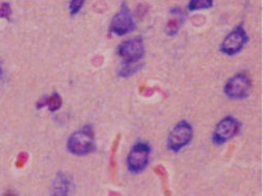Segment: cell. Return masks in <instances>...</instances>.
I'll return each instance as SVG.
<instances>
[{"mask_svg": "<svg viewBox=\"0 0 263 196\" xmlns=\"http://www.w3.org/2000/svg\"><path fill=\"white\" fill-rule=\"evenodd\" d=\"M142 66H143V64L138 62H123L118 74L120 77L123 78L131 77L134 74L138 72L142 68Z\"/></svg>", "mask_w": 263, "mask_h": 196, "instance_id": "8fae6325", "label": "cell"}, {"mask_svg": "<svg viewBox=\"0 0 263 196\" xmlns=\"http://www.w3.org/2000/svg\"><path fill=\"white\" fill-rule=\"evenodd\" d=\"M2 65H0V79H2Z\"/></svg>", "mask_w": 263, "mask_h": 196, "instance_id": "ac0fdd59", "label": "cell"}, {"mask_svg": "<svg viewBox=\"0 0 263 196\" xmlns=\"http://www.w3.org/2000/svg\"><path fill=\"white\" fill-rule=\"evenodd\" d=\"M151 156V147L148 143L138 142L130 149L126 158L127 169L134 174L143 172L149 165Z\"/></svg>", "mask_w": 263, "mask_h": 196, "instance_id": "7a4b0ae2", "label": "cell"}, {"mask_svg": "<svg viewBox=\"0 0 263 196\" xmlns=\"http://www.w3.org/2000/svg\"><path fill=\"white\" fill-rule=\"evenodd\" d=\"M10 13H12V10H10V6L8 2H4L0 6V18L4 19H10Z\"/></svg>", "mask_w": 263, "mask_h": 196, "instance_id": "9a60e30c", "label": "cell"}, {"mask_svg": "<svg viewBox=\"0 0 263 196\" xmlns=\"http://www.w3.org/2000/svg\"><path fill=\"white\" fill-rule=\"evenodd\" d=\"M62 106V98L58 92H54L52 96H48V107L50 112H54L58 110H60V107Z\"/></svg>", "mask_w": 263, "mask_h": 196, "instance_id": "4fadbf2b", "label": "cell"}, {"mask_svg": "<svg viewBox=\"0 0 263 196\" xmlns=\"http://www.w3.org/2000/svg\"><path fill=\"white\" fill-rule=\"evenodd\" d=\"M170 15H172V18L168 20L166 32L169 36H174L175 34H178V32L184 22V14L180 8H173L170 10Z\"/></svg>", "mask_w": 263, "mask_h": 196, "instance_id": "30bf717a", "label": "cell"}, {"mask_svg": "<svg viewBox=\"0 0 263 196\" xmlns=\"http://www.w3.org/2000/svg\"><path fill=\"white\" fill-rule=\"evenodd\" d=\"M118 52L123 62H138L145 54L143 38L134 37L122 42L118 48Z\"/></svg>", "mask_w": 263, "mask_h": 196, "instance_id": "ba28073f", "label": "cell"}, {"mask_svg": "<svg viewBox=\"0 0 263 196\" xmlns=\"http://www.w3.org/2000/svg\"><path fill=\"white\" fill-rule=\"evenodd\" d=\"M72 180L66 174L62 172L58 173L52 184V195H68L70 192Z\"/></svg>", "mask_w": 263, "mask_h": 196, "instance_id": "9c48e42d", "label": "cell"}, {"mask_svg": "<svg viewBox=\"0 0 263 196\" xmlns=\"http://www.w3.org/2000/svg\"><path fill=\"white\" fill-rule=\"evenodd\" d=\"M252 88L250 78L246 72H239L224 85V94L231 100L246 99Z\"/></svg>", "mask_w": 263, "mask_h": 196, "instance_id": "277c9868", "label": "cell"}, {"mask_svg": "<svg viewBox=\"0 0 263 196\" xmlns=\"http://www.w3.org/2000/svg\"><path fill=\"white\" fill-rule=\"evenodd\" d=\"M134 28L136 22L132 13H131L128 6L123 2L120 4L118 12L112 17L109 30L118 36H124L134 30Z\"/></svg>", "mask_w": 263, "mask_h": 196, "instance_id": "52a82bcc", "label": "cell"}, {"mask_svg": "<svg viewBox=\"0 0 263 196\" xmlns=\"http://www.w3.org/2000/svg\"><path fill=\"white\" fill-rule=\"evenodd\" d=\"M68 150L74 156H84L96 150L94 132L92 125H85L74 132L68 140Z\"/></svg>", "mask_w": 263, "mask_h": 196, "instance_id": "6da1fadb", "label": "cell"}, {"mask_svg": "<svg viewBox=\"0 0 263 196\" xmlns=\"http://www.w3.org/2000/svg\"><path fill=\"white\" fill-rule=\"evenodd\" d=\"M84 2H85V0H70V6H68L70 14H72V16L78 14V13L80 12V10H81Z\"/></svg>", "mask_w": 263, "mask_h": 196, "instance_id": "5bb4252c", "label": "cell"}, {"mask_svg": "<svg viewBox=\"0 0 263 196\" xmlns=\"http://www.w3.org/2000/svg\"><path fill=\"white\" fill-rule=\"evenodd\" d=\"M241 130V123L234 116H226L219 122L212 134L213 143L217 146L224 145L226 142L234 138Z\"/></svg>", "mask_w": 263, "mask_h": 196, "instance_id": "5b68a950", "label": "cell"}, {"mask_svg": "<svg viewBox=\"0 0 263 196\" xmlns=\"http://www.w3.org/2000/svg\"><path fill=\"white\" fill-rule=\"evenodd\" d=\"M248 41V37L244 28L242 26H238L228 34L220 44L219 50L224 55L235 56L244 50Z\"/></svg>", "mask_w": 263, "mask_h": 196, "instance_id": "8992f818", "label": "cell"}, {"mask_svg": "<svg viewBox=\"0 0 263 196\" xmlns=\"http://www.w3.org/2000/svg\"><path fill=\"white\" fill-rule=\"evenodd\" d=\"M213 6V0H190L188 4L189 10H208Z\"/></svg>", "mask_w": 263, "mask_h": 196, "instance_id": "7c38bea8", "label": "cell"}, {"mask_svg": "<svg viewBox=\"0 0 263 196\" xmlns=\"http://www.w3.org/2000/svg\"><path fill=\"white\" fill-rule=\"evenodd\" d=\"M28 160V156L22 154H20L19 158H18V162H17V166L18 167H22L26 162Z\"/></svg>", "mask_w": 263, "mask_h": 196, "instance_id": "e0dca14e", "label": "cell"}, {"mask_svg": "<svg viewBox=\"0 0 263 196\" xmlns=\"http://www.w3.org/2000/svg\"><path fill=\"white\" fill-rule=\"evenodd\" d=\"M193 134L192 125L187 121H180L171 130L167 140V148L173 152H180L191 143Z\"/></svg>", "mask_w": 263, "mask_h": 196, "instance_id": "3957f363", "label": "cell"}, {"mask_svg": "<svg viewBox=\"0 0 263 196\" xmlns=\"http://www.w3.org/2000/svg\"><path fill=\"white\" fill-rule=\"evenodd\" d=\"M48 96H42L41 99L37 102V110H41V108L43 107H46L48 106Z\"/></svg>", "mask_w": 263, "mask_h": 196, "instance_id": "2e32d148", "label": "cell"}]
</instances>
